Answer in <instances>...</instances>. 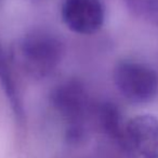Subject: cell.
Returning <instances> with one entry per match:
<instances>
[{"label": "cell", "mask_w": 158, "mask_h": 158, "mask_svg": "<svg viewBox=\"0 0 158 158\" xmlns=\"http://www.w3.org/2000/svg\"><path fill=\"white\" fill-rule=\"evenodd\" d=\"M63 44L55 35L46 31H34L19 42L15 56L24 70L34 79L49 77L63 57Z\"/></svg>", "instance_id": "obj_1"}, {"label": "cell", "mask_w": 158, "mask_h": 158, "mask_svg": "<svg viewBox=\"0 0 158 158\" xmlns=\"http://www.w3.org/2000/svg\"><path fill=\"white\" fill-rule=\"evenodd\" d=\"M114 83L124 99L134 104L152 102L158 96V73L147 64L122 60L113 73Z\"/></svg>", "instance_id": "obj_2"}, {"label": "cell", "mask_w": 158, "mask_h": 158, "mask_svg": "<svg viewBox=\"0 0 158 158\" xmlns=\"http://www.w3.org/2000/svg\"><path fill=\"white\" fill-rule=\"evenodd\" d=\"M50 102L66 126L84 125L86 117L92 109L84 85L75 79L59 84L51 92Z\"/></svg>", "instance_id": "obj_3"}, {"label": "cell", "mask_w": 158, "mask_h": 158, "mask_svg": "<svg viewBox=\"0 0 158 158\" xmlns=\"http://www.w3.org/2000/svg\"><path fill=\"white\" fill-rule=\"evenodd\" d=\"M61 16L70 30L92 35L103 26L105 10L101 0H64Z\"/></svg>", "instance_id": "obj_4"}, {"label": "cell", "mask_w": 158, "mask_h": 158, "mask_svg": "<svg viewBox=\"0 0 158 158\" xmlns=\"http://www.w3.org/2000/svg\"><path fill=\"white\" fill-rule=\"evenodd\" d=\"M131 151L142 158H158V118L152 114L132 117L126 125Z\"/></svg>", "instance_id": "obj_5"}, {"label": "cell", "mask_w": 158, "mask_h": 158, "mask_svg": "<svg viewBox=\"0 0 158 158\" xmlns=\"http://www.w3.org/2000/svg\"><path fill=\"white\" fill-rule=\"evenodd\" d=\"M99 125L102 131L111 140L117 143L124 150L131 151L127 138L126 125L122 119L121 111L116 103L104 101L97 104L95 108Z\"/></svg>", "instance_id": "obj_6"}, {"label": "cell", "mask_w": 158, "mask_h": 158, "mask_svg": "<svg viewBox=\"0 0 158 158\" xmlns=\"http://www.w3.org/2000/svg\"><path fill=\"white\" fill-rule=\"evenodd\" d=\"M0 84L15 117L20 121L24 118V106L19 86L16 83L12 63L7 56L6 51L0 45Z\"/></svg>", "instance_id": "obj_7"}, {"label": "cell", "mask_w": 158, "mask_h": 158, "mask_svg": "<svg viewBox=\"0 0 158 158\" xmlns=\"http://www.w3.org/2000/svg\"><path fill=\"white\" fill-rule=\"evenodd\" d=\"M127 8L137 16L158 24V0H124Z\"/></svg>", "instance_id": "obj_8"}]
</instances>
